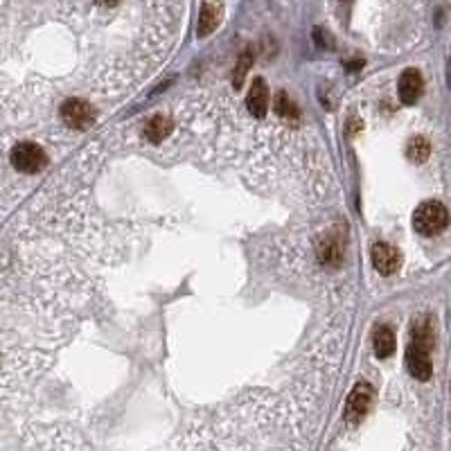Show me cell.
Here are the masks:
<instances>
[{
  "instance_id": "cell-1",
  "label": "cell",
  "mask_w": 451,
  "mask_h": 451,
  "mask_svg": "<svg viewBox=\"0 0 451 451\" xmlns=\"http://www.w3.org/2000/svg\"><path fill=\"white\" fill-rule=\"evenodd\" d=\"M449 224V212L447 208L438 201H427L413 212V228L420 235H438L447 228Z\"/></svg>"
},
{
  "instance_id": "cell-2",
  "label": "cell",
  "mask_w": 451,
  "mask_h": 451,
  "mask_svg": "<svg viewBox=\"0 0 451 451\" xmlns=\"http://www.w3.org/2000/svg\"><path fill=\"white\" fill-rule=\"evenodd\" d=\"M12 165L23 174H37L48 165L46 151L34 142H21L12 149Z\"/></svg>"
},
{
  "instance_id": "cell-3",
  "label": "cell",
  "mask_w": 451,
  "mask_h": 451,
  "mask_svg": "<svg viewBox=\"0 0 451 451\" xmlns=\"http://www.w3.org/2000/svg\"><path fill=\"white\" fill-rule=\"evenodd\" d=\"M61 117L73 129H88L95 122V108L84 99H68L61 106Z\"/></svg>"
},
{
  "instance_id": "cell-4",
  "label": "cell",
  "mask_w": 451,
  "mask_h": 451,
  "mask_svg": "<svg viewBox=\"0 0 451 451\" xmlns=\"http://www.w3.org/2000/svg\"><path fill=\"white\" fill-rule=\"evenodd\" d=\"M372 399H374V390L370 384H356L352 388L350 397H347V404H345V420L347 422H359L365 413H368V408L372 406Z\"/></svg>"
},
{
  "instance_id": "cell-5",
  "label": "cell",
  "mask_w": 451,
  "mask_h": 451,
  "mask_svg": "<svg viewBox=\"0 0 451 451\" xmlns=\"http://www.w3.org/2000/svg\"><path fill=\"white\" fill-rule=\"evenodd\" d=\"M372 265L379 271L381 276H390L402 267V253H399L395 246H390L386 242H377L372 246Z\"/></svg>"
},
{
  "instance_id": "cell-6",
  "label": "cell",
  "mask_w": 451,
  "mask_h": 451,
  "mask_svg": "<svg viewBox=\"0 0 451 451\" xmlns=\"http://www.w3.org/2000/svg\"><path fill=\"white\" fill-rule=\"evenodd\" d=\"M406 368L415 379L427 381L431 377V372H433L427 347H422L418 343H411V347L406 350Z\"/></svg>"
},
{
  "instance_id": "cell-7",
  "label": "cell",
  "mask_w": 451,
  "mask_h": 451,
  "mask_svg": "<svg viewBox=\"0 0 451 451\" xmlns=\"http://www.w3.org/2000/svg\"><path fill=\"white\" fill-rule=\"evenodd\" d=\"M221 16H224V5L219 0H203L201 16H199V37H210L212 32L219 28Z\"/></svg>"
},
{
  "instance_id": "cell-8",
  "label": "cell",
  "mask_w": 451,
  "mask_h": 451,
  "mask_svg": "<svg viewBox=\"0 0 451 451\" xmlns=\"http://www.w3.org/2000/svg\"><path fill=\"white\" fill-rule=\"evenodd\" d=\"M397 90H399V99L404 104H415L422 93V75L415 68H408V70L402 73V77H399Z\"/></svg>"
},
{
  "instance_id": "cell-9",
  "label": "cell",
  "mask_w": 451,
  "mask_h": 451,
  "mask_svg": "<svg viewBox=\"0 0 451 451\" xmlns=\"http://www.w3.org/2000/svg\"><path fill=\"white\" fill-rule=\"evenodd\" d=\"M246 106H249L251 115L255 117H265L269 111V86L265 79H255L253 86L246 97Z\"/></svg>"
},
{
  "instance_id": "cell-10",
  "label": "cell",
  "mask_w": 451,
  "mask_h": 451,
  "mask_svg": "<svg viewBox=\"0 0 451 451\" xmlns=\"http://www.w3.org/2000/svg\"><path fill=\"white\" fill-rule=\"evenodd\" d=\"M395 334L393 329L381 325L374 329V336H372V347H374V354L379 356V359H388L390 354L395 352Z\"/></svg>"
},
{
  "instance_id": "cell-11",
  "label": "cell",
  "mask_w": 451,
  "mask_h": 451,
  "mask_svg": "<svg viewBox=\"0 0 451 451\" xmlns=\"http://www.w3.org/2000/svg\"><path fill=\"white\" fill-rule=\"evenodd\" d=\"M169 131H172V122H169L167 117H163V115H156V117H151V120H149L147 129H144V135H147V138L154 144H158V142H163L167 138Z\"/></svg>"
},
{
  "instance_id": "cell-12",
  "label": "cell",
  "mask_w": 451,
  "mask_h": 451,
  "mask_svg": "<svg viewBox=\"0 0 451 451\" xmlns=\"http://www.w3.org/2000/svg\"><path fill=\"white\" fill-rule=\"evenodd\" d=\"M431 154V147H429V142L427 138H411L408 140V147H406V156L413 160V163H424V160L429 158Z\"/></svg>"
},
{
  "instance_id": "cell-13",
  "label": "cell",
  "mask_w": 451,
  "mask_h": 451,
  "mask_svg": "<svg viewBox=\"0 0 451 451\" xmlns=\"http://www.w3.org/2000/svg\"><path fill=\"white\" fill-rule=\"evenodd\" d=\"M251 64H253V55H251V52H244L242 59H240V64H237V68H235V77H233L235 88L242 86V81H244V77H246V73H249Z\"/></svg>"
},
{
  "instance_id": "cell-14",
  "label": "cell",
  "mask_w": 451,
  "mask_h": 451,
  "mask_svg": "<svg viewBox=\"0 0 451 451\" xmlns=\"http://www.w3.org/2000/svg\"><path fill=\"white\" fill-rule=\"evenodd\" d=\"M276 108H278L280 115H287L289 117V115H294V108L296 106H294V102H289V97L285 95V93H280L278 102H276Z\"/></svg>"
},
{
  "instance_id": "cell-15",
  "label": "cell",
  "mask_w": 451,
  "mask_h": 451,
  "mask_svg": "<svg viewBox=\"0 0 451 451\" xmlns=\"http://www.w3.org/2000/svg\"><path fill=\"white\" fill-rule=\"evenodd\" d=\"M97 3H99V5H115L117 0H97Z\"/></svg>"
}]
</instances>
